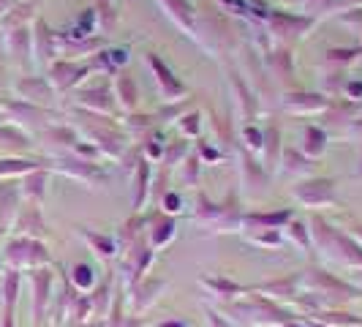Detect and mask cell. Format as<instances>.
<instances>
[{
	"instance_id": "6da1fadb",
	"label": "cell",
	"mask_w": 362,
	"mask_h": 327,
	"mask_svg": "<svg viewBox=\"0 0 362 327\" xmlns=\"http://www.w3.org/2000/svg\"><path fill=\"white\" fill-rule=\"evenodd\" d=\"M294 197L303 202V205H308V207H316V205H327V202H332V180H310V183H300L297 188H294Z\"/></svg>"
},
{
	"instance_id": "7a4b0ae2",
	"label": "cell",
	"mask_w": 362,
	"mask_h": 327,
	"mask_svg": "<svg viewBox=\"0 0 362 327\" xmlns=\"http://www.w3.org/2000/svg\"><path fill=\"white\" fill-rule=\"evenodd\" d=\"M147 60H150V66H153V71H156V79H158V85H161V91L166 93V98H169V101H175L177 96H182V93H185V88H182L180 82L172 76V71L163 66L156 54H150Z\"/></svg>"
},
{
	"instance_id": "3957f363",
	"label": "cell",
	"mask_w": 362,
	"mask_h": 327,
	"mask_svg": "<svg viewBox=\"0 0 362 327\" xmlns=\"http://www.w3.org/2000/svg\"><path fill=\"white\" fill-rule=\"evenodd\" d=\"M300 101H291V98H286V107L289 109H303V112H316V109L325 107V98L322 96H297Z\"/></svg>"
},
{
	"instance_id": "277c9868",
	"label": "cell",
	"mask_w": 362,
	"mask_h": 327,
	"mask_svg": "<svg viewBox=\"0 0 362 327\" xmlns=\"http://www.w3.org/2000/svg\"><path fill=\"white\" fill-rule=\"evenodd\" d=\"M117 91L126 98V109H131L136 104V85H134L131 76H120V79H117ZM123 98H120V101H123Z\"/></svg>"
},
{
	"instance_id": "5b68a950",
	"label": "cell",
	"mask_w": 362,
	"mask_h": 327,
	"mask_svg": "<svg viewBox=\"0 0 362 327\" xmlns=\"http://www.w3.org/2000/svg\"><path fill=\"white\" fill-rule=\"evenodd\" d=\"M172 235H175V221L163 218L161 224L156 226V232H153V246L158 248V246H163V240H172Z\"/></svg>"
},
{
	"instance_id": "8992f818",
	"label": "cell",
	"mask_w": 362,
	"mask_h": 327,
	"mask_svg": "<svg viewBox=\"0 0 362 327\" xmlns=\"http://www.w3.org/2000/svg\"><path fill=\"white\" fill-rule=\"evenodd\" d=\"M85 237H88V243H93V248H95V254H98V256L109 259V256L115 254L112 240H107V237H98V235H90V232H85Z\"/></svg>"
},
{
	"instance_id": "52a82bcc",
	"label": "cell",
	"mask_w": 362,
	"mask_h": 327,
	"mask_svg": "<svg viewBox=\"0 0 362 327\" xmlns=\"http://www.w3.org/2000/svg\"><path fill=\"white\" fill-rule=\"evenodd\" d=\"M305 139H308L305 150H308V153H313V156L325 150V134H322L319 128H308V131H305Z\"/></svg>"
},
{
	"instance_id": "ba28073f",
	"label": "cell",
	"mask_w": 362,
	"mask_h": 327,
	"mask_svg": "<svg viewBox=\"0 0 362 327\" xmlns=\"http://www.w3.org/2000/svg\"><path fill=\"white\" fill-rule=\"evenodd\" d=\"M74 281H76V287L90 289L95 278H93V272H90V268H88V265H76V268H74Z\"/></svg>"
},
{
	"instance_id": "9c48e42d",
	"label": "cell",
	"mask_w": 362,
	"mask_h": 327,
	"mask_svg": "<svg viewBox=\"0 0 362 327\" xmlns=\"http://www.w3.org/2000/svg\"><path fill=\"white\" fill-rule=\"evenodd\" d=\"M286 164H289L286 166L289 172H294V169H308V161L303 156H297V153H286Z\"/></svg>"
},
{
	"instance_id": "30bf717a",
	"label": "cell",
	"mask_w": 362,
	"mask_h": 327,
	"mask_svg": "<svg viewBox=\"0 0 362 327\" xmlns=\"http://www.w3.org/2000/svg\"><path fill=\"white\" fill-rule=\"evenodd\" d=\"M289 235L294 237V240H300V243H303V248H308V237H305V232H303V226H300V224H294V226H291Z\"/></svg>"
},
{
	"instance_id": "8fae6325",
	"label": "cell",
	"mask_w": 362,
	"mask_h": 327,
	"mask_svg": "<svg viewBox=\"0 0 362 327\" xmlns=\"http://www.w3.org/2000/svg\"><path fill=\"white\" fill-rule=\"evenodd\" d=\"M197 120H199L197 115H191V117H182V128H185V131H191V134H197V131H199V123H197Z\"/></svg>"
},
{
	"instance_id": "7c38bea8",
	"label": "cell",
	"mask_w": 362,
	"mask_h": 327,
	"mask_svg": "<svg viewBox=\"0 0 362 327\" xmlns=\"http://www.w3.org/2000/svg\"><path fill=\"white\" fill-rule=\"evenodd\" d=\"M207 322H210L213 327H232V325H226V322H223V319L218 316L216 311H207Z\"/></svg>"
}]
</instances>
